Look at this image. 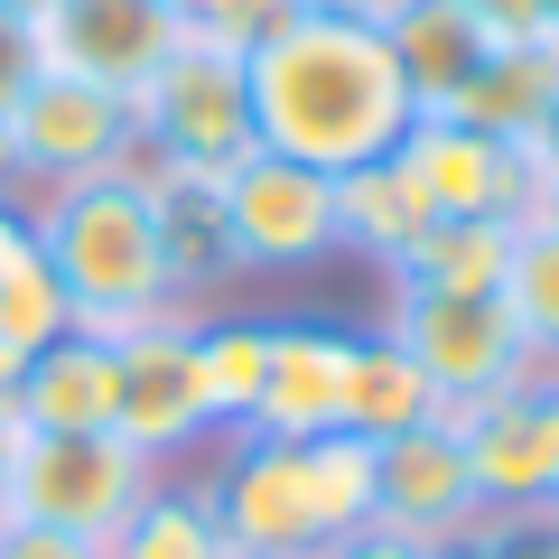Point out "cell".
<instances>
[{"instance_id": "cell-1", "label": "cell", "mask_w": 559, "mask_h": 559, "mask_svg": "<svg viewBox=\"0 0 559 559\" xmlns=\"http://www.w3.org/2000/svg\"><path fill=\"white\" fill-rule=\"evenodd\" d=\"M242 94H252V150L299 159L318 178L392 159L401 131L419 121V103H411V84H401L373 20H308V10H289L261 47H242Z\"/></svg>"}, {"instance_id": "cell-2", "label": "cell", "mask_w": 559, "mask_h": 559, "mask_svg": "<svg viewBox=\"0 0 559 559\" xmlns=\"http://www.w3.org/2000/svg\"><path fill=\"white\" fill-rule=\"evenodd\" d=\"M28 234H38L47 271H57V289H66L75 336L112 345V336H131V326H150V318L178 308L159 224H150V197H140V168L47 187V197L28 205Z\"/></svg>"}, {"instance_id": "cell-3", "label": "cell", "mask_w": 559, "mask_h": 559, "mask_svg": "<svg viewBox=\"0 0 559 559\" xmlns=\"http://www.w3.org/2000/svg\"><path fill=\"white\" fill-rule=\"evenodd\" d=\"M131 131H140V159H168V168H205L224 178L234 159H252V94H242V47L234 38H205V28H178L150 84L131 94Z\"/></svg>"}, {"instance_id": "cell-4", "label": "cell", "mask_w": 559, "mask_h": 559, "mask_svg": "<svg viewBox=\"0 0 559 559\" xmlns=\"http://www.w3.org/2000/svg\"><path fill=\"white\" fill-rule=\"evenodd\" d=\"M382 336L401 345V355L429 373V392H439V419L476 411V401L513 392V382H540L532 355H522L513 318H503V299H439V289H392V318H382Z\"/></svg>"}, {"instance_id": "cell-5", "label": "cell", "mask_w": 559, "mask_h": 559, "mask_svg": "<svg viewBox=\"0 0 559 559\" xmlns=\"http://www.w3.org/2000/svg\"><path fill=\"white\" fill-rule=\"evenodd\" d=\"M159 485V466L121 448L112 429H66V439L20 448V485H10V522H47L75 540H112L131 522V503Z\"/></svg>"}, {"instance_id": "cell-6", "label": "cell", "mask_w": 559, "mask_h": 559, "mask_svg": "<svg viewBox=\"0 0 559 559\" xmlns=\"http://www.w3.org/2000/svg\"><path fill=\"white\" fill-rule=\"evenodd\" d=\"M112 439L140 448L150 466H178L187 448L215 439L205 392H197V318L187 308L112 336Z\"/></svg>"}, {"instance_id": "cell-7", "label": "cell", "mask_w": 559, "mask_h": 559, "mask_svg": "<svg viewBox=\"0 0 559 559\" xmlns=\"http://www.w3.org/2000/svg\"><path fill=\"white\" fill-rule=\"evenodd\" d=\"M401 178L429 197V215L439 224H457V215H476V224H522L532 215V197L550 178L532 168V150L522 140H495V131H466V121H439V112H419L411 131H401Z\"/></svg>"}, {"instance_id": "cell-8", "label": "cell", "mask_w": 559, "mask_h": 559, "mask_svg": "<svg viewBox=\"0 0 559 559\" xmlns=\"http://www.w3.org/2000/svg\"><path fill=\"white\" fill-rule=\"evenodd\" d=\"M10 140H20V178L28 187H75V178H121V168H140L131 94H103V84L57 75V66L20 94Z\"/></svg>"}, {"instance_id": "cell-9", "label": "cell", "mask_w": 559, "mask_h": 559, "mask_svg": "<svg viewBox=\"0 0 559 559\" xmlns=\"http://www.w3.org/2000/svg\"><path fill=\"white\" fill-rule=\"evenodd\" d=\"M224 224H234L242 271H308L336 252V178L252 150L224 168Z\"/></svg>"}, {"instance_id": "cell-10", "label": "cell", "mask_w": 559, "mask_h": 559, "mask_svg": "<svg viewBox=\"0 0 559 559\" xmlns=\"http://www.w3.org/2000/svg\"><path fill=\"white\" fill-rule=\"evenodd\" d=\"M466 439V476L485 495V522L540 513L559 485V382H513V392L476 401V411L448 419Z\"/></svg>"}, {"instance_id": "cell-11", "label": "cell", "mask_w": 559, "mask_h": 559, "mask_svg": "<svg viewBox=\"0 0 559 559\" xmlns=\"http://www.w3.org/2000/svg\"><path fill=\"white\" fill-rule=\"evenodd\" d=\"M373 522L419 550H439V540H466L485 522V495L466 476V439L448 419H419L401 439L373 448Z\"/></svg>"}, {"instance_id": "cell-12", "label": "cell", "mask_w": 559, "mask_h": 559, "mask_svg": "<svg viewBox=\"0 0 559 559\" xmlns=\"http://www.w3.org/2000/svg\"><path fill=\"white\" fill-rule=\"evenodd\" d=\"M215 522L252 559H308L318 550V503H308V448L299 439H224V466L205 476Z\"/></svg>"}, {"instance_id": "cell-13", "label": "cell", "mask_w": 559, "mask_h": 559, "mask_svg": "<svg viewBox=\"0 0 559 559\" xmlns=\"http://www.w3.org/2000/svg\"><path fill=\"white\" fill-rule=\"evenodd\" d=\"M345 373H355V326L336 318H271V373L234 439H326L345 429Z\"/></svg>"}, {"instance_id": "cell-14", "label": "cell", "mask_w": 559, "mask_h": 559, "mask_svg": "<svg viewBox=\"0 0 559 559\" xmlns=\"http://www.w3.org/2000/svg\"><path fill=\"white\" fill-rule=\"evenodd\" d=\"M38 47H47L57 75H84L103 94H140L150 66L178 47V20H168L159 0H47Z\"/></svg>"}, {"instance_id": "cell-15", "label": "cell", "mask_w": 559, "mask_h": 559, "mask_svg": "<svg viewBox=\"0 0 559 559\" xmlns=\"http://www.w3.org/2000/svg\"><path fill=\"white\" fill-rule=\"evenodd\" d=\"M140 197H150V224H159V252H168V289H178V308L197 318V299H215V289L242 280L234 224H224V178L140 159Z\"/></svg>"}, {"instance_id": "cell-16", "label": "cell", "mask_w": 559, "mask_h": 559, "mask_svg": "<svg viewBox=\"0 0 559 559\" xmlns=\"http://www.w3.org/2000/svg\"><path fill=\"white\" fill-rule=\"evenodd\" d=\"M382 47H392L401 84H411L419 112H448V103L476 84V66L495 57V38L476 28V10L466 0H382Z\"/></svg>"}, {"instance_id": "cell-17", "label": "cell", "mask_w": 559, "mask_h": 559, "mask_svg": "<svg viewBox=\"0 0 559 559\" xmlns=\"http://www.w3.org/2000/svg\"><path fill=\"white\" fill-rule=\"evenodd\" d=\"M10 411H20L28 439H66V429H112V345L103 336H47L38 355L10 382Z\"/></svg>"}, {"instance_id": "cell-18", "label": "cell", "mask_w": 559, "mask_h": 559, "mask_svg": "<svg viewBox=\"0 0 559 559\" xmlns=\"http://www.w3.org/2000/svg\"><path fill=\"white\" fill-rule=\"evenodd\" d=\"M550 103H559V38H522V47H495L476 66V84L439 121H466V131H495V140H532Z\"/></svg>"}, {"instance_id": "cell-19", "label": "cell", "mask_w": 559, "mask_h": 559, "mask_svg": "<svg viewBox=\"0 0 559 559\" xmlns=\"http://www.w3.org/2000/svg\"><path fill=\"white\" fill-rule=\"evenodd\" d=\"M429 224L439 215H429V197L401 178V159H373V168H345L336 178V252H364V261L392 271Z\"/></svg>"}, {"instance_id": "cell-20", "label": "cell", "mask_w": 559, "mask_h": 559, "mask_svg": "<svg viewBox=\"0 0 559 559\" xmlns=\"http://www.w3.org/2000/svg\"><path fill=\"white\" fill-rule=\"evenodd\" d=\"M503 261H513V224H429L411 252L392 261V289H439V299H495L503 289Z\"/></svg>"}, {"instance_id": "cell-21", "label": "cell", "mask_w": 559, "mask_h": 559, "mask_svg": "<svg viewBox=\"0 0 559 559\" xmlns=\"http://www.w3.org/2000/svg\"><path fill=\"white\" fill-rule=\"evenodd\" d=\"M419 419H439L429 373H419L392 336H355V373H345V439L382 448V439H401V429H419Z\"/></svg>"}, {"instance_id": "cell-22", "label": "cell", "mask_w": 559, "mask_h": 559, "mask_svg": "<svg viewBox=\"0 0 559 559\" xmlns=\"http://www.w3.org/2000/svg\"><path fill=\"white\" fill-rule=\"evenodd\" d=\"M103 559H234V540H224L205 485H168L159 476L150 495L131 503V522L103 540Z\"/></svg>"}, {"instance_id": "cell-23", "label": "cell", "mask_w": 559, "mask_h": 559, "mask_svg": "<svg viewBox=\"0 0 559 559\" xmlns=\"http://www.w3.org/2000/svg\"><path fill=\"white\" fill-rule=\"evenodd\" d=\"M261 373H271V318H197V392L215 439H234L261 401Z\"/></svg>"}, {"instance_id": "cell-24", "label": "cell", "mask_w": 559, "mask_h": 559, "mask_svg": "<svg viewBox=\"0 0 559 559\" xmlns=\"http://www.w3.org/2000/svg\"><path fill=\"white\" fill-rule=\"evenodd\" d=\"M503 318H513L522 355L540 382H559V234L550 224H513V261H503Z\"/></svg>"}, {"instance_id": "cell-25", "label": "cell", "mask_w": 559, "mask_h": 559, "mask_svg": "<svg viewBox=\"0 0 559 559\" xmlns=\"http://www.w3.org/2000/svg\"><path fill=\"white\" fill-rule=\"evenodd\" d=\"M308 448V503H318V550L345 532H364L373 522V448L345 439V429H326V439H299Z\"/></svg>"}, {"instance_id": "cell-26", "label": "cell", "mask_w": 559, "mask_h": 559, "mask_svg": "<svg viewBox=\"0 0 559 559\" xmlns=\"http://www.w3.org/2000/svg\"><path fill=\"white\" fill-rule=\"evenodd\" d=\"M47 75V47H38V20H10L0 10V121L20 112V94Z\"/></svg>"}, {"instance_id": "cell-27", "label": "cell", "mask_w": 559, "mask_h": 559, "mask_svg": "<svg viewBox=\"0 0 559 559\" xmlns=\"http://www.w3.org/2000/svg\"><path fill=\"white\" fill-rule=\"evenodd\" d=\"M476 10V28L495 47H522V38H550V0H466Z\"/></svg>"}, {"instance_id": "cell-28", "label": "cell", "mask_w": 559, "mask_h": 559, "mask_svg": "<svg viewBox=\"0 0 559 559\" xmlns=\"http://www.w3.org/2000/svg\"><path fill=\"white\" fill-rule=\"evenodd\" d=\"M485 559H559V522H550V513L485 522Z\"/></svg>"}, {"instance_id": "cell-29", "label": "cell", "mask_w": 559, "mask_h": 559, "mask_svg": "<svg viewBox=\"0 0 559 559\" xmlns=\"http://www.w3.org/2000/svg\"><path fill=\"white\" fill-rule=\"evenodd\" d=\"M0 559H103V540L47 532V522H0Z\"/></svg>"}, {"instance_id": "cell-30", "label": "cell", "mask_w": 559, "mask_h": 559, "mask_svg": "<svg viewBox=\"0 0 559 559\" xmlns=\"http://www.w3.org/2000/svg\"><path fill=\"white\" fill-rule=\"evenodd\" d=\"M28 252H38V234H28V205H20V197H0V289H10V271H20ZM10 382H20V364L0 355V392H10Z\"/></svg>"}, {"instance_id": "cell-31", "label": "cell", "mask_w": 559, "mask_h": 559, "mask_svg": "<svg viewBox=\"0 0 559 559\" xmlns=\"http://www.w3.org/2000/svg\"><path fill=\"white\" fill-rule=\"evenodd\" d=\"M308 559H429V550H419V540H401V532H382V522H364V532L326 540V550H308Z\"/></svg>"}, {"instance_id": "cell-32", "label": "cell", "mask_w": 559, "mask_h": 559, "mask_svg": "<svg viewBox=\"0 0 559 559\" xmlns=\"http://www.w3.org/2000/svg\"><path fill=\"white\" fill-rule=\"evenodd\" d=\"M20 448H28V429H20V411H10V392H0V522H10V485H20Z\"/></svg>"}, {"instance_id": "cell-33", "label": "cell", "mask_w": 559, "mask_h": 559, "mask_svg": "<svg viewBox=\"0 0 559 559\" xmlns=\"http://www.w3.org/2000/svg\"><path fill=\"white\" fill-rule=\"evenodd\" d=\"M522 150H532V168H540V178H559V103L540 112V131L522 140Z\"/></svg>"}, {"instance_id": "cell-34", "label": "cell", "mask_w": 559, "mask_h": 559, "mask_svg": "<svg viewBox=\"0 0 559 559\" xmlns=\"http://www.w3.org/2000/svg\"><path fill=\"white\" fill-rule=\"evenodd\" d=\"M289 10H308V20H382V0H289Z\"/></svg>"}, {"instance_id": "cell-35", "label": "cell", "mask_w": 559, "mask_h": 559, "mask_svg": "<svg viewBox=\"0 0 559 559\" xmlns=\"http://www.w3.org/2000/svg\"><path fill=\"white\" fill-rule=\"evenodd\" d=\"M20 187H28L20 178V140H10V121H0V197H20Z\"/></svg>"}, {"instance_id": "cell-36", "label": "cell", "mask_w": 559, "mask_h": 559, "mask_svg": "<svg viewBox=\"0 0 559 559\" xmlns=\"http://www.w3.org/2000/svg\"><path fill=\"white\" fill-rule=\"evenodd\" d=\"M522 224H550V234H559V178H550V187L532 197V215H522Z\"/></svg>"}, {"instance_id": "cell-37", "label": "cell", "mask_w": 559, "mask_h": 559, "mask_svg": "<svg viewBox=\"0 0 559 559\" xmlns=\"http://www.w3.org/2000/svg\"><path fill=\"white\" fill-rule=\"evenodd\" d=\"M0 10H10V20H38V10H47V0H0Z\"/></svg>"}, {"instance_id": "cell-38", "label": "cell", "mask_w": 559, "mask_h": 559, "mask_svg": "<svg viewBox=\"0 0 559 559\" xmlns=\"http://www.w3.org/2000/svg\"><path fill=\"white\" fill-rule=\"evenodd\" d=\"M540 513H550V522H559V485H550V503H540Z\"/></svg>"}, {"instance_id": "cell-39", "label": "cell", "mask_w": 559, "mask_h": 559, "mask_svg": "<svg viewBox=\"0 0 559 559\" xmlns=\"http://www.w3.org/2000/svg\"><path fill=\"white\" fill-rule=\"evenodd\" d=\"M550 38H559V0H550Z\"/></svg>"}, {"instance_id": "cell-40", "label": "cell", "mask_w": 559, "mask_h": 559, "mask_svg": "<svg viewBox=\"0 0 559 559\" xmlns=\"http://www.w3.org/2000/svg\"><path fill=\"white\" fill-rule=\"evenodd\" d=\"M234 559H252V550H234Z\"/></svg>"}]
</instances>
